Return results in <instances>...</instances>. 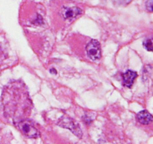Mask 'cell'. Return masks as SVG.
Wrapping results in <instances>:
<instances>
[{"label": "cell", "instance_id": "obj_9", "mask_svg": "<svg viewBox=\"0 0 153 144\" xmlns=\"http://www.w3.org/2000/svg\"><path fill=\"white\" fill-rule=\"evenodd\" d=\"M153 0H147L146 2V8L149 12H152V8H153Z\"/></svg>", "mask_w": 153, "mask_h": 144}, {"label": "cell", "instance_id": "obj_8", "mask_svg": "<svg viewBox=\"0 0 153 144\" xmlns=\"http://www.w3.org/2000/svg\"><path fill=\"white\" fill-rule=\"evenodd\" d=\"M143 46L145 47V49L146 50L149 51V52H152L153 48H152V39L151 38H147L143 41Z\"/></svg>", "mask_w": 153, "mask_h": 144}, {"label": "cell", "instance_id": "obj_7", "mask_svg": "<svg viewBox=\"0 0 153 144\" xmlns=\"http://www.w3.org/2000/svg\"><path fill=\"white\" fill-rule=\"evenodd\" d=\"M137 119L142 124H149L152 122V116L147 110H142L137 114Z\"/></svg>", "mask_w": 153, "mask_h": 144}, {"label": "cell", "instance_id": "obj_1", "mask_svg": "<svg viewBox=\"0 0 153 144\" xmlns=\"http://www.w3.org/2000/svg\"><path fill=\"white\" fill-rule=\"evenodd\" d=\"M6 114L14 124L25 118L32 108L28 89L21 81H14L9 84L6 90Z\"/></svg>", "mask_w": 153, "mask_h": 144}, {"label": "cell", "instance_id": "obj_2", "mask_svg": "<svg viewBox=\"0 0 153 144\" xmlns=\"http://www.w3.org/2000/svg\"><path fill=\"white\" fill-rule=\"evenodd\" d=\"M17 128L28 138H37L39 136V132L32 122L28 118H23L15 124Z\"/></svg>", "mask_w": 153, "mask_h": 144}, {"label": "cell", "instance_id": "obj_6", "mask_svg": "<svg viewBox=\"0 0 153 144\" xmlns=\"http://www.w3.org/2000/svg\"><path fill=\"white\" fill-rule=\"evenodd\" d=\"M82 13V10L79 8H65L63 12V16L64 19L72 20L76 16Z\"/></svg>", "mask_w": 153, "mask_h": 144}, {"label": "cell", "instance_id": "obj_5", "mask_svg": "<svg viewBox=\"0 0 153 144\" xmlns=\"http://www.w3.org/2000/svg\"><path fill=\"white\" fill-rule=\"evenodd\" d=\"M137 77V72L131 70H128L123 74V85L126 87L131 88L134 84L136 78Z\"/></svg>", "mask_w": 153, "mask_h": 144}, {"label": "cell", "instance_id": "obj_4", "mask_svg": "<svg viewBox=\"0 0 153 144\" xmlns=\"http://www.w3.org/2000/svg\"><path fill=\"white\" fill-rule=\"evenodd\" d=\"M88 56L93 61H98L101 58V46L97 40H91L86 46Z\"/></svg>", "mask_w": 153, "mask_h": 144}, {"label": "cell", "instance_id": "obj_3", "mask_svg": "<svg viewBox=\"0 0 153 144\" xmlns=\"http://www.w3.org/2000/svg\"><path fill=\"white\" fill-rule=\"evenodd\" d=\"M57 124L60 127L64 128L70 130L72 133L74 134L79 138H82L83 134H82V130L81 129L80 126L74 119H73L70 117L67 116H62L58 119Z\"/></svg>", "mask_w": 153, "mask_h": 144}]
</instances>
